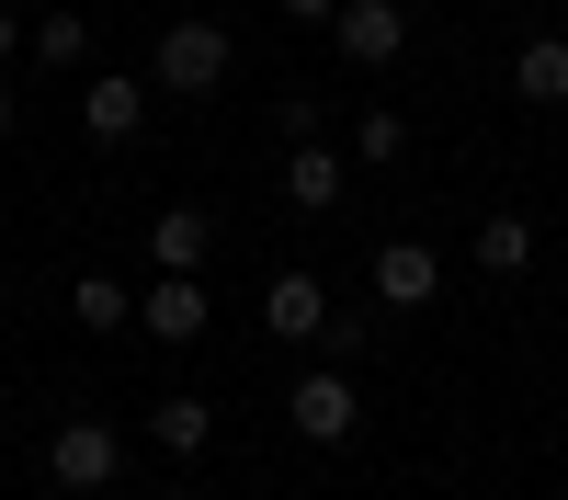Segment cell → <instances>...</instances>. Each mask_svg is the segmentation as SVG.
Returning a JSON list of instances; mask_svg holds the SVG:
<instances>
[{
  "instance_id": "15",
  "label": "cell",
  "mask_w": 568,
  "mask_h": 500,
  "mask_svg": "<svg viewBox=\"0 0 568 500\" xmlns=\"http://www.w3.org/2000/svg\"><path fill=\"white\" fill-rule=\"evenodd\" d=\"M353 160H375V171L409 160V125H398V114H353Z\"/></svg>"
},
{
  "instance_id": "8",
  "label": "cell",
  "mask_w": 568,
  "mask_h": 500,
  "mask_svg": "<svg viewBox=\"0 0 568 500\" xmlns=\"http://www.w3.org/2000/svg\"><path fill=\"white\" fill-rule=\"evenodd\" d=\"M80 125L103 136V149H125V136L149 125V91H136V80H91V91H80Z\"/></svg>"
},
{
  "instance_id": "13",
  "label": "cell",
  "mask_w": 568,
  "mask_h": 500,
  "mask_svg": "<svg viewBox=\"0 0 568 500\" xmlns=\"http://www.w3.org/2000/svg\"><path fill=\"white\" fill-rule=\"evenodd\" d=\"M284 205H307V216H318V205H342V160H329L318 136H307L296 160H284Z\"/></svg>"
},
{
  "instance_id": "12",
  "label": "cell",
  "mask_w": 568,
  "mask_h": 500,
  "mask_svg": "<svg viewBox=\"0 0 568 500\" xmlns=\"http://www.w3.org/2000/svg\"><path fill=\"white\" fill-rule=\"evenodd\" d=\"M511 91H524V103H568V34H535L524 58H511Z\"/></svg>"
},
{
  "instance_id": "10",
  "label": "cell",
  "mask_w": 568,
  "mask_h": 500,
  "mask_svg": "<svg viewBox=\"0 0 568 500\" xmlns=\"http://www.w3.org/2000/svg\"><path fill=\"white\" fill-rule=\"evenodd\" d=\"M149 443H160V455H205V443H216V398H194V387H182V398H160Z\"/></svg>"
},
{
  "instance_id": "14",
  "label": "cell",
  "mask_w": 568,
  "mask_h": 500,
  "mask_svg": "<svg viewBox=\"0 0 568 500\" xmlns=\"http://www.w3.org/2000/svg\"><path fill=\"white\" fill-rule=\"evenodd\" d=\"M69 307H80V330H125V318H136V296L114 285V273H80V285H69Z\"/></svg>"
},
{
  "instance_id": "1",
  "label": "cell",
  "mask_w": 568,
  "mask_h": 500,
  "mask_svg": "<svg viewBox=\"0 0 568 500\" xmlns=\"http://www.w3.org/2000/svg\"><path fill=\"white\" fill-rule=\"evenodd\" d=\"M114 467H125V432L114 421H58V432H45V478H58V489H114Z\"/></svg>"
},
{
  "instance_id": "17",
  "label": "cell",
  "mask_w": 568,
  "mask_h": 500,
  "mask_svg": "<svg viewBox=\"0 0 568 500\" xmlns=\"http://www.w3.org/2000/svg\"><path fill=\"white\" fill-rule=\"evenodd\" d=\"M12 45H34V23L12 12V0H0V58H12Z\"/></svg>"
},
{
  "instance_id": "6",
  "label": "cell",
  "mask_w": 568,
  "mask_h": 500,
  "mask_svg": "<svg viewBox=\"0 0 568 500\" xmlns=\"http://www.w3.org/2000/svg\"><path fill=\"white\" fill-rule=\"evenodd\" d=\"M262 330H273V341H318V330H329L318 273H273V285H262Z\"/></svg>"
},
{
  "instance_id": "5",
  "label": "cell",
  "mask_w": 568,
  "mask_h": 500,
  "mask_svg": "<svg viewBox=\"0 0 568 500\" xmlns=\"http://www.w3.org/2000/svg\"><path fill=\"white\" fill-rule=\"evenodd\" d=\"M329 34H342L353 69H387L398 45H409V12H398V0H342V23H329Z\"/></svg>"
},
{
  "instance_id": "18",
  "label": "cell",
  "mask_w": 568,
  "mask_h": 500,
  "mask_svg": "<svg viewBox=\"0 0 568 500\" xmlns=\"http://www.w3.org/2000/svg\"><path fill=\"white\" fill-rule=\"evenodd\" d=\"M284 12H296V23H342V0H284Z\"/></svg>"
},
{
  "instance_id": "7",
  "label": "cell",
  "mask_w": 568,
  "mask_h": 500,
  "mask_svg": "<svg viewBox=\"0 0 568 500\" xmlns=\"http://www.w3.org/2000/svg\"><path fill=\"white\" fill-rule=\"evenodd\" d=\"M375 296H387V307H433L444 296V262L420 239H387V251H375Z\"/></svg>"
},
{
  "instance_id": "19",
  "label": "cell",
  "mask_w": 568,
  "mask_h": 500,
  "mask_svg": "<svg viewBox=\"0 0 568 500\" xmlns=\"http://www.w3.org/2000/svg\"><path fill=\"white\" fill-rule=\"evenodd\" d=\"M12 125H23V103H12V80H0V136H12Z\"/></svg>"
},
{
  "instance_id": "3",
  "label": "cell",
  "mask_w": 568,
  "mask_h": 500,
  "mask_svg": "<svg viewBox=\"0 0 568 500\" xmlns=\"http://www.w3.org/2000/svg\"><path fill=\"white\" fill-rule=\"evenodd\" d=\"M284 421H296V443H353V421H364V398H353V376H296L284 387Z\"/></svg>"
},
{
  "instance_id": "11",
  "label": "cell",
  "mask_w": 568,
  "mask_h": 500,
  "mask_svg": "<svg viewBox=\"0 0 568 500\" xmlns=\"http://www.w3.org/2000/svg\"><path fill=\"white\" fill-rule=\"evenodd\" d=\"M478 273H489V285H524V273H535V227L524 216H489L478 227Z\"/></svg>"
},
{
  "instance_id": "16",
  "label": "cell",
  "mask_w": 568,
  "mask_h": 500,
  "mask_svg": "<svg viewBox=\"0 0 568 500\" xmlns=\"http://www.w3.org/2000/svg\"><path fill=\"white\" fill-rule=\"evenodd\" d=\"M80 45H91V23H69V12L34 23V58H45V69H80Z\"/></svg>"
},
{
  "instance_id": "2",
  "label": "cell",
  "mask_w": 568,
  "mask_h": 500,
  "mask_svg": "<svg viewBox=\"0 0 568 500\" xmlns=\"http://www.w3.org/2000/svg\"><path fill=\"white\" fill-rule=\"evenodd\" d=\"M227 58H240V45H227V23H171V34H160V91H182V103H194V91L227 80Z\"/></svg>"
},
{
  "instance_id": "9",
  "label": "cell",
  "mask_w": 568,
  "mask_h": 500,
  "mask_svg": "<svg viewBox=\"0 0 568 500\" xmlns=\"http://www.w3.org/2000/svg\"><path fill=\"white\" fill-rule=\"evenodd\" d=\"M149 251H160V273H194V262L216 251V216H205V205H171V216L149 227Z\"/></svg>"
},
{
  "instance_id": "4",
  "label": "cell",
  "mask_w": 568,
  "mask_h": 500,
  "mask_svg": "<svg viewBox=\"0 0 568 500\" xmlns=\"http://www.w3.org/2000/svg\"><path fill=\"white\" fill-rule=\"evenodd\" d=\"M205 285H194V273H160V285L149 296H136V330H149V341H205Z\"/></svg>"
}]
</instances>
